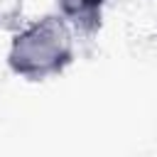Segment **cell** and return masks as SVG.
<instances>
[{
    "instance_id": "6da1fadb",
    "label": "cell",
    "mask_w": 157,
    "mask_h": 157,
    "mask_svg": "<svg viewBox=\"0 0 157 157\" xmlns=\"http://www.w3.org/2000/svg\"><path fill=\"white\" fill-rule=\"evenodd\" d=\"M76 59V32L54 10L20 27L5 52L12 76L39 83L61 76Z\"/></svg>"
},
{
    "instance_id": "7a4b0ae2",
    "label": "cell",
    "mask_w": 157,
    "mask_h": 157,
    "mask_svg": "<svg viewBox=\"0 0 157 157\" xmlns=\"http://www.w3.org/2000/svg\"><path fill=\"white\" fill-rule=\"evenodd\" d=\"M110 0H54L56 12L74 27L76 37H93L101 25Z\"/></svg>"
}]
</instances>
